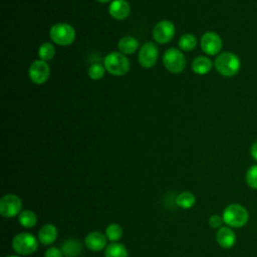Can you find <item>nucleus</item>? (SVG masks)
Wrapping results in <instances>:
<instances>
[{"instance_id":"1","label":"nucleus","mask_w":257,"mask_h":257,"mask_svg":"<svg viewBox=\"0 0 257 257\" xmlns=\"http://www.w3.org/2000/svg\"><path fill=\"white\" fill-rule=\"evenodd\" d=\"M215 68L223 76L231 77L237 74L241 67L240 59L232 52H222L215 59Z\"/></svg>"},{"instance_id":"2","label":"nucleus","mask_w":257,"mask_h":257,"mask_svg":"<svg viewBox=\"0 0 257 257\" xmlns=\"http://www.w3.org/2000/svg\"><path fill=\"white\" fill-rule=\"evenodd\" d=\"M223 220L226 225L233 228H241L245 226L249 219L248 211L240 204H231L227 206L223 212Z\"/></svg>"},{"instance_id":"3","label":"nucleus","mask_w":257,"mask_h":257,"mask_svg":"<svg viewBox=\"0 0 257 257\" xmlns=\"http://www.w3.org/2000/svg\"><path fill=\"white\" fill-rule=\"evenodd\" d=\"M104 68L112 75L120 76L130 69V61L120 52H110L104 58Z\"/></svg>"},{"instance_id":"4","label":"nucleus","mask_w":257,"mask_h":257,"mask_svg":"<svg viewBox=\"0 0 257 257\" xmlns=\"http://www.w3.org/2000/svg\"><path fill=\"white\" fill-rule=\"evenodd\" d=\"M49 35L51 40L60 46L70 45L75 39L74 28L67 23L54 24L50 28Z\"/></svg>"},{"instance_id":"5","label":"nucleus","mask_w":257,"mask_h":257,"mask_svg":"<svg viewBox=\"0 0 257 257\" xmlns=\"http://www.w3.org/2000/svg\"><path fill=\"white\" fill-rule=\"evenodd\" d=\"M37 247L38 241L30 233H19L12 240L13 250L20 255H30L36 251Z\"/></svg>"},{"instance_id":"6","label":"nucleus","mask_w":257,"mask_h":257,"mask_svg":"<svg viewBox=\"0 0 257 257\" xmlns=\"http://www.w3.org/2000/svg\"><path fill=\"white\" fill-rule=\"evenodd\" d=\"M163 63L167 70L172 73H180L186 65V58L182 51L177 48H169L163 55Z\"/></svg>"},{"instance_id":"7","label":"nucleus","mask_w":257,"mask_h":257,"mask_svg":"<svg viewBox=\"0 0 257 257\" xmlns=\"http://www.w3.org/2000/svg\"><path fill=\"white\" fill-rule=\"evenodd\" d=\"M22 202L14 194L4 195L0 200V214L5 218H12L21 213Z\"/></svg>"},{"instance_id":"8","label":"nucleus","mask_w":257,"mask_h":257,"mask_svg":"<svg viewBox=\"0 0 257 257\" xmlns=\"http://www.w3.org/2000/svg\"><path fill=\"white\" fill-rule=\"evenodd\" d=\"M175 25L169 20H162L158 22L153 29V37L156 42L165 44L171 41L175 35Z\"/></svg>"},{"instance_id":"9","label":"nucleus","mask_w":257,"mask_h":257,"mask_svg":"<svg viewBox=\"0 0 257 257\" xmlns=\"http://www.w3.org/2000/svg\"><path fill=\"white\" fill-rule=\"evenodd\" d=\"M29 78L36 84H43L47 81L50 74L49 65L46 61L35 60L31 63L28 70Z\"/></svg>"},{"instance_id":"10","label":"nucleus","mask_w":257,"mask_h":257,"mask_svg":"<svg viewBox=\"0 0 257 257\" xmlns=\"http://www.w3.org/2000/svg\"><path fill=\"white\" fill-rule=\"evenodd\" d=\"M201 48L208 55H216L222 48V39L216 32L208 31L201 37Z\"/></svg>"},{"instance_id":"11","label":"nucleus","mask_w":257,"mask_h":257,"mask_svg":"<svg viewBox=\"0 0 257 257\" xmlns=\"http://www.w3.org/2000/svg\"><path fill=\"white\" fill-rule=\"evenodd\" d=\"M159 51L153 42L145 43L139 52V62L144 68H151L158 60Z\"/></svg>"},{"instance_id":"12","label":"nucleus","mask_w":257,"mask_h":257,"mask_svg":"<svg viewBox=\"0 0 257 257\" xmlns=\"http://www.w3.org/2000/svg\"><path fill=\"white\" fill-rule=\"evenodd\" d=\"M131 7L126 0H112L108 7L109 15L115 20H123L130 15Z\"/></svg>"},{"instance_id":"13","label":"nucleus","mask_w":257,"mask_h":257,"mask_svg":"<svg viewBox=\"0 0 257 257\" xmlns=\"http://www.w3.org/2000/svg\"><path fill=\"white\" fill-rule=\"evenodd\" d=\"M216 241L222 248L229 249L234 246L236 235L230 227H221L216 233Z\"/></svg>"},{"instance_id":"14","label":"nucleus","mask_w":257,"mask_h":257,"mask_svg":"<svg viewBox=\"0 0 257 257\" xmlns=\"http://www.w3.org/2000/svg\"><path fill=\"white\" fill-rule=\"evenodd\" d=\"M85 245L91 251H100L106 245V236L100 232H91L85 237Z\"/></svg>"},{"instance_id":"15","label":"nucleus","mask_w":257,"mask_h":257,"mask_svg":"<svg viewBox=\"0 0 257 257\" xmlns=\"http://www.w3.org/2000/svg\"><path fill=\"white\" fill-rule=\"evenodd\" d=\"M57 238V229L52 224L43 225L38 233V240L43 245L52 244Z\"/></svg>"},{"instance_id":"16","label":"nucleus","mask_w":257,"mask_h":257,"mask_svg":"<svg viewBox=\"0 0 257 257\" xmlns=\"http://www.w3.org/2000/svg\"><path fill=\"white\" fill-rule=\"evenodd\" d=\"M61 251L66 257H77L82 251V245L76 239H67L61 244Z\"/></svg>"},{"instance_id":"17","label":"nucleus","mask_w":257,"mask_h":257,"mask_svg":"<svg viewBox=\"0 0 257 257\" xmlns=\"http://www.w3.org/2000/svg\"><path fill=\"white\" fill-rule=\"evenodd\" d=\"M139 46V41L133 36H124L119 39L117 47L122 54H133Z\"/></svg>"},{"instance_id":"18","label":"nucleus","mask_w":257,"mask_h":257,"mask_svg":"<svg viewBox=\"0 0 257 257\" xmlns=\"http://www.w3.org/2000/svg\"><path fill=\"white\" fill-rule=\"evenodd\" d=\"M212 61L206 56H198L192 62V69L197 74H206L212 68Z\"/></svg>"},{"instance_id":"19","label":"nucleus","mask_w":257,"mask_h":257,"mask_svg":"<svg viewBox=\"0 0 257 257\" xmlns=\"http://www.w3.org/2000/svg\"><path fill=\"white\" fill-rule=\"evenodd\" d=\"M105 257H128L126 248L117 242H111L104 251Z\"/></svg>"},{"instance_id":"20","label":"nucleus","mask_w":257,"mask_h":257,"mask_svg":"<svg viewBox=\"0 0 257 257\" xmlns=\"http://www.w3.org/2000/svg\"><path fill=\"white\" fill-rule=\"evenodd\" d=\"M18 221L22 227L32 228L36 225L37 217H36L35 213H33L32 211L24 210V211H21V213L19 214Z\"/></svg>"},{"instance_id":"21","label":"nucleus","mask_w":257,"mask_h":257,"mask_svg":"<svg viewBox=\"0 0 257 257\" xmlns=\"http://www.w3.org/2000/svg\"><path fill=\"white\" fill-rule=\"evenodd\" d=\"M195 202H196V198L191 192H182L177 196V199H176L177 206L183 209H190L191 207L194 206Z\"/></svg>"},{"instance_id":"22","label":"nucleus","mask_w":257,"mask_h":257,"mask_svg":"<svg viewBox=\"0 0 257 257\" xmlns=\"http://www.w3.org/2000/svg\"><path fill=\"white\" fill-rule=\"evenodd\" d=\"M179 47L184 51H191L197 45V39L193 34L187 33L180 37L179 39Z\"/></svg>"},{"instance_id":"23","label":"nucleus","mask_w":257,"mask_h":257,"mask_svg":"<svg viewBox=\"0 0 257 257\" xmlns=\"http://www.w3.org/2000/svg\"><path fill=\"white\" fill-rule=\"evenodd\" d=\"M105 236H106V238L109 241L115 242V241H117V240H119L121 238V236H122V229H121V227L118 224L111 223L105 229Z\"/></svg>"},{"instance_id":"24","label":"nucleus","mask_w":257,"mask_h":257,"mask_svg":"<svg viewBox=\"0 0 257 257\" xmlns=\"http://www.w3.org/2000/svg\"><path fill=\"white\" fill-rule=\"evenodd\" d=\"M54 54H55V48L51 43H48V42L41 44L38 49V55L40 59L43 61H48L52 59Z\"/></svg>"},{"instance_id":"25","label":"nucleus","mask_w":257,"mask_h":257,"mask_svg":"<svg viewBox=\"0 0 257 257\" xmlns=\"http://www.w3.org/2000/svg\"><path fill=\"white\" fill-rule=\"evenodd\" d=\"M245 180L250 188L257 190V165H253L247 170Z\"/></svg>"},{"instance_id":"26","label":"nucleus","mask_w":257,"mask_h":257,"mask_svg":"<svg viewBox=\"0 0 257 257\" xmlns=\"http://www.w3.org/2000/svg\"><path fill=\"white\" fill-rule=\"evenodd\" d=\"M104 66H102L101 64L99 63H94L92 65L89 66L88 68V71H87V74L88 76L93 79V80H98V79H101L104 75Z\"/></svg>"},{"instance_id":"27","label":"nucleus","mask_w":257,"mask_h":257,"mask_svg":"<svg viewBox=\"0 0 257 257\" xmlns=\"http://www.w3.org/2000/svg\"><path fill=\"white\" fill-rule=\"evenodd\" d=\"M223 223H224L223 217H221L219 215H212L209 219V225L215 229H217V228L220 229L222 227Z\"/></svg>"},{"instance_id":"28","label":"nucleus","mask_w":257,"mask_h":257,"mask_svg":"<svg viewBox=\"0 0 257 257\" xmlns=\"http://www.w3.org/2000/svg\"><path fill=\"white\" fill-rule=\"evenodd\" d=\"M45 257H63V253L56 247L48 248L45 252Z\"/></svg>"},{"instance_id":"29","label":"nucleus","mask_w":257,"mask_h":257,"mask_svg":"<svg viewBox=\"0 0 257 257\" xmlns=\"http://www.w3.org/2000/svg\"><path fill=\"white\" fill-rule=\"evenodd\" d=\"M250 154H251V157L257 162V140H256V141L253 143V145L251 146Z\"/></svg>"},{"instance_id":"30","label":"nucleus","mask_w":257,"mask_h":257,"mask_svg":"<svg viewBox=\"0 0 257 257\" xmlns=\"http://www.w3.org/2000/svg\"><path fill=\"white\" fill-rule=\"evenodd\" d=\"M96 1H98V2H100V3H106V2H108V1H110V0H96Z\"/></svg>"},{"instance_id":"31","label":"nucleus","mask_w":257,"mask_h":257,"mask_svg":"<svg viewBox=\"0 0 257 257\" xmlns=\"http://www.w3.org/2000/svg\"><path fill=\"white\" fill-rule=\"evenodd\" d=\"M6 257H18V256H15V255H10V256H6Z\"/></svg>"}]
</instances>
